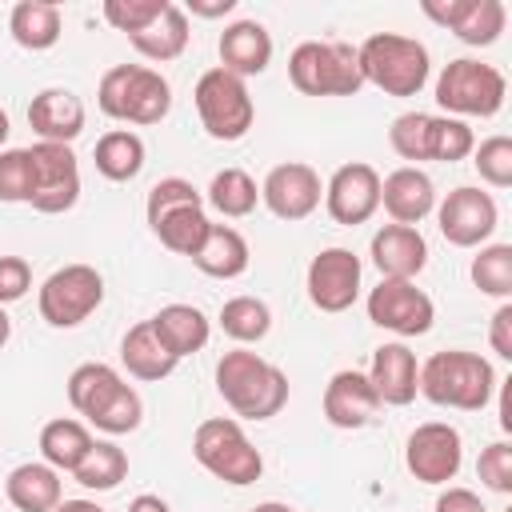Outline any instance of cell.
I'll return each mask as SVG.
<instances>
[{"label":"cell","instance_id":"obj_1","mask_svg":"<svg viewBox=\"0 0 512 512\" xmlns=\"http://www.w3.org/2000/svg\"><path fill=\"white\" fill-rule=\"evenodd\" d=\"M420 396H428L440 408H456V412H480L488 408V400L496 396L500 380L496 368L480 356V352H464V348H444L432 352L420 364V380H416Z\"/></svg>","mask_w":512,"mask_h":512},{"label":"cell","instance_id":"obj_2","mask_svg":"<svg viewBox=\"0 0 512 512\" xmlns=\"http://www.w3.org/2000/svg\"><path fill=\"white\" fill-rule=\"evenodd\" d=\"M216 392L236 416L272 420L288 404V376L272 360L248 348H232L216 360Z\"/></svg>","mask_w":512,"mask_h":512},{"label":"cell","instance_id":"obj_3","mask_svg":"<svg viewBox=\"0 0 512 512\" xmlns=\"http://www.w3.org/2000/svg\"><path fill=\"white\" fill-rule=\"evenodd\" d=\"M96 104L120 124H160L172 108V84L148 64H112L100 76Z\"/></svg>","mask_w":512,"mask_h":512},{"label":"cell","instance_id":"obj_4","mask_svg":"<svg viewBox=\"0 0 512 512\" xmlns=\"http://www.w3.org/2000/svg\"><path fill=\"white\" fill-rule=\"evenodd\" d=\"M356 60L364 84H376L384 96H416L432 72L428 48L400 32H372L356 48Z\"/></svg>","mask_w":512,"mask_h":512},{"label":"cell","instance_id":"obj_5","mask_svg":"<svg viewBox=\"0 0 512 512\" xmlns=\"http://www.w3.org/2000/svg\"><path fill=\"white\" fill-rule=\"evenodd\" d=\"M192 456H196V464L204 472H212L216 480H224L232 488H248L264 472L260 448L248 440V432L232 416H208V420H200L196 432H192Z\"/></svg>","mask_w":512,"mask_h":512},{"label":"cell","instance_id":"obj_6","mask_svg":"<svg viewBox=\"0 0 512 512\" xmlns=\"http://www.w3.org/2000/svg\"><path fill=\"white\" fill-rule=\"evenodd\" d=\"M288 80L304 96H356L364 88L356 48L340 40L296 44L288 56Z\"/></svg>","mask_w":512,"mask_h":512},{"label":"cell","instance_id":"obj_7","mask_svg":"<svg viewBox=\"0 0 512 512\" xmlns=\"http://www.w3.org/2000/svg\"><path fill=\"white\" fill-rule=\"evenodd\" d=\"M504 96H508V80L496 64H484V60H472V56H460V60H448L444 72L436 76V104L448 112V116H496L504 108Z\"/></svg>","mask_w":512,"mask_h":512},{"label":"cell","instance_id":"obj_8","mask_svg":"<svg viewBox=\"0 0 512 512\" xmlns=\"http://www.w3.org/2000/svg\"><path fill=\"white\" fill-rule=\"evenodd\" d=\"M192 100H196V112H200V124L212 140H244L252 120H256V104H252V92L240 76L224 72L220 64L208 68L196 88H192Z\"/></svg>","mask_w":512,"mask_h":512},{"label":"cell","instance_id":"obj_9","mask_svg":"<svg viewBox=\"0 0 512 512\" xmlns=\"http://www.w3.org/2000/svg\"><path fill=\"white\" fill-rule=\"evenodd\" d=\"M40 316L52 328H76L104 304V276L92 264H64L40 284Z\"/></svg>","mask_w":512,"mask_h":512},{"label":"cell","instance_id":"obj_10","mask_svg":"<svg viewBox=\"0 0 512 512\" xmlns=\"http://www.w3.org/2000/svg\"><path fill=\"white\" fill-rule=\"evenodd\" d=\"M28 156H32V176H36V188H32L28 204L44 216H60V212L76 208V200H80V164H76L72 144L36 140L28 148Z\"/></svg>","mask_w":512,"mask_h":512},{"label":"cell","instance_id":"obj_11","mask_svg":"<svg viewBox=\"0 0 512 512\" xmlns=\"http://www.w3.org/2000/svg\"><path fill=\"white\" fill-rule=\"evenodd\" d=\"M368 320L396 336H424L436 320V304L416 280H380L368 292Z\"/></svg>","mask_w":512,"mask_h":512},{"label":"cell","instance_id":"obj_12","mask_svg":"<svg viewBox=\"0 0 512 512\" xmlns=\"http://www.w3.org/2000/svg\"><path fill=\"white\" fill-rule=\"evenodd\" d=\"M436 224H440V236L456 248H476L484 244L496 224H500V208L492 200V192L484 188H472V184H460L452 188L440 204H436Z\"/></svg>","mask_w":512,"mask_h":512},{"label":"cell","instance_id":"obj_13","mask_svg":"<svg viewBox=\"0 0 512 512\" xmlns=\"http://www.w3.org/2000/svg\"><path fill=\"white\" fill-rule=\"evenodd\" d=\"M404 464L420 484H448L464 464V440L444 420L416 424L404 444Z\"/></svg>","mask_w":512,"mask_h":512},{"label":"cell","instance_id":"obj_14","mask_svg":"<svg viewBox=\"0 0 512 512\" xmlns=\"http://www.w3.org/2000/svg\"><path fill=\"white\" fill-rule=\"evenodd\" d=\"M360 276L364 264L352 248H324L308 264V300L320 312H348L360 296Z\"/></svg>","mask_w":512,"mask_h":512},{"label":"cell","instance_id":"obj_15","mask_svg":"<svg viewBox=\"0 0 512 512\" xmlns=\"http://www.w3.org/2000/svg\"><path fill=\"white\" fill-rule=\"evenodd\" d=\"M320 196H324V184H320L316 168L304 160H284V164L268 168V176L260 184V200L268 204V212L288 224L308 220L320 208Z\"/></svg>","mask_w":512,"mask_h":512},{"label":"cell","instance_id":"obj_16","mask_svg":"<svg viewBox=\"0 0 512 512\" xmlns=\"http://www.w3.org/2000/svg\"><path fill=\"white\" fill-rule=\"evenodd\" d=\"M324 208L344 228L368 224L376 216V208H380V172L372 164H364V160L340 164L332 172V180L324 184Z\"/></svg>","mask_w":512,"mask_h":512},{"label":"cell","instance_id":"obj_17","mask_svg":"<svg viewBox=\"0 0 512 512\" xmlns=\"http://www.w3.org/2000/svg\"><path fill=\"white\" fill-rule=\"evenodd\" d=\"M420 12L428 20H436L440 28L456 32V40H464L472 48L496 44L508 24V8L500 0H424Z\"/></svg>","mask_w":512,"mask_h":512},{"label":"cell","instance_id":"obj_18","mask_svg":"<svg viewBox=\"0 0 512 512\" xmlns=\"http://www.w3.org/2000/svg\"><path fill=\"white\" fill-rule=\"evenodd\" d=\"M368 384L376 388V400L380 404H392V408H404L416 400V380H420V364H416V352L404 344V340H388L372 352V364H368Z\"/></svg>","mask_w":512,"mask_h":512},{"label":"cell","instance_id":"obj_19","mask_svg":"<svg viewBox=\"0 0 512 512\" xmlns=\"http://www.w3.org/2000/svg\"><path fill=\"white\" fill-rule=\"evenodd\" d=\"M372 264L380 268V280H416L428 264V240L420 228L408 224H384L372 232Z\"/></svg>","mask_w":512,"mask_h":512},{"label":"cell","instance_id":"obj_20","mask_svg":"<svg viewBox=\"0 0 512 512\" xmlns=\"http://www.w3.org/2000/svg\"><path fill=\"white\" fill-rule=\"evenodd\" d=\"M376 412H380V400H376V388L368 384L364 372L344 368V372H336L328 380V388H324V420L332 428H344V432L364 428V424H372Z\"/></svg>","mask_w":512,"mask_h":512},{"label":"cell","instance_id":"obj_21","mask_svg":"<svg viewBox=\"0 0 512 512\" xmlns=\"http://www.w3.org/2000/svg\"><path fill=\"white\" fill-rule=\"evenodd\" d=\"M380 204L392 216V224L416 228L428 212H436V184H432L428 172L404 164V168H396L380 180Z\"/></svg>","mask_w":512,"mask_h":512},{"label":"cell","instance_id":"obj_22","mask_svg":"<svg viewBox=\"0 0 512 512\" xmlns=\"http://www.w3.org/2000/svg\"><path fill=\"white\" fill-rule=\"evenodd\" d=\"M220 68L248 80V76H260L268 64H272V36L260 20H232L224 32H220Z\"/></svg>","mask_w":512,"mask_h":512},{"label":"cell","instance_id":"obj_23","mask_svg":"<svg viewBox=\"0 0 512 512\" xmlns=\"http://www.w3.org/2000/svg\"><path fill=\"white\" fill-rule=\"evenodd\" d=\"M28 124L48 144H72L84 132V100L68 88H44L28 104Z\"/></svg>","mask_w":512,"mask_h":512},{"label":"cell","instance_id":"obj_24","mask_svg":"<svg viewBox=\"0 0 512 512\" xmlns=\"http://www.w3.org/2000/svg\"><path fill=\"white\" fill-rule=\"evenodd\" d=\"M4 496L16 512H52L64 500V484H60V472L52 464L28 460V464H16L8 472Z\"/></svg>","mask_w":512,"mask_h":512},{"label":"cell","instance_id":"obj_25","mask_svg":"<svg viewBox=\"0 0 512 512\" xmlns=\"http://www.w3.org/2000/svg\"><path fill=\"white\" fill-rule=\"evenodd\" d=\"M248 260H252L248 240L232 224H212L208 236H204V244L192 256V264L204 276H212V280H236V276H244L248 272Z\"/></svg>","mask_w":512,"mask_h":512},{"label":"cell","instance_id":"obj_26","mask_svg":"<svg viewBox=\"0 0 512 512\" xmlns=\"http://www.w3.org/2000/svg\"><path fill=\"white\" fill-rule=\"evenodd\" d=\"M120 360H124L128 376H136V380H164V376H172L176 364H180V360L164 348V340L156 336L152 320H140V324H132V328L124 332V340H120Z\"/></svg>","mask_w":512,"mask_h":512},{"label":"cell","instance_id":"obj_27","mask_svg":"<svg viewBox=\"0 0 512 512\" xmlns=\"http://www.w3.org/2000/svg\"><path fill=\"white\" fill-rule=\"evenodd\" d=\"M152 328H156V336L164 340V348L176 360L200 352L208 344V336H212V324H208V316L196 304H164L152 316Z\"/></svg>","mask_w":512,"mask_h":512},{"label":"cell","instance_id":"obj_28","mask_svg":"<svg viewBox=\"0 0 512 512\" xmlns=\"http://www.w3.org/2000/svg\"><path fill=\"white\" fill-rule=\"evenodd\" d=\"M8 32L20 48L28 52H48L60 32H64V16H60V4L52 0H20L12 4L8 12Z\"/></svg>","mask_w":512,"mask_h":512},{"label":"cell","instance_id":"obj_29","mask_svg":"<svg viewBox=\"0 0 512 512\" xmlns=\"http://www.w3.org/2000/svg\"><path fill=\"white\" fill-rule=\"evenodd\" d=\"M92 444L96 440H92L88 424L84 420H72V416H56V420H48L40 428V456L56 472H76Z\"/></svg>","mask_w":512,"mask_h":512},{"label":"cell","instance_id":"obj_30","mask_svg":"<svg viewBox=\"0 0 512 512\" xmlns=\"http://www.w3.org/2000/svg\"><path fill=\"white\" fill-rule=\"evenodd\" d=\"M188 36H192L188 12L168 0V8L160 12V20H152L144 32H136V36H128V40H132V48H136L144 60L164 64V60H176V56L188 48Z\"/></svg>","mask_w":512,"mask_h":512},{"label":"cell","instance_id":"obj_31","mask_svg":"<svg viewBox=\"0 0 512 512\" xmlns=\"http://www.w3.org/2000/svg\"><path fill=\"white\" fill-rule=\"evenodd\" d=\"M92 160H96V172H100L104 180L128 184V180H136L140 168H144V140H140L136 132H128V128H112V132H104V136L96 140Z\"/></svg>","mask_w":512,"mask_h":512},{"label":"cell","instance_id":"obj_32","mask_svg":"<svg viewBox=\"0 0 512 512\" xmlns=\"http://www.w3.org/2000/svg\"><path fill=\"white\" fill-rule=\"evenodd\" d=\"M152 232H156V240L168 248V252H176V256H196V248L204 244V236H208V228H212V220H208V212H204V204H184V208H172V212H164L160 220H152L148 224Z\"/></svg>","mask_w":512,"mask_h":512},{"label":"cell","instance_id":"obj_33","mask_svg":"<svg viewBox=\"0 0 512 512\" xmlns=\"http://www.w3.org/2000/svg\"><path fill=\"white\" fill-rule=\"evenodd\" d=\"M120 384H124V380H120V372H116L112 364L88 360V364L72 368V376H68V404H72L84 420H92V416L108 404V396H112Z\"/></svg>","mask_w":512,"mask_h":512},{"label":"cell","instance_id":"obj_34","mask_svg":"<svg viewBox=\"0 0 512 512\" xmlns=\"http://www.w3.org/2000/svg\"><path fill=\"white\" fill-rule=\"evenodd\" d=\"M256 200H260V188H256V180H252L244 168H220V172L212 176L208 192H204V204H212V208H216L220 216H228V220L248 216V212L256 208Z\"/></svg>","mask_w":512,"mask_h":512},{"label":"cell","instance_id":"obj_35","mask_svg":"<svg viewBox=\"0 0 512 512\" xmlns=\"http://www.w3.org/2000/svg\"><path fill=\"white\" fill-rule=\"evenodd\" d=\"M124 476H128V452L116 440H96L88 448V456L80 460V468L72 472V480L92 492H112Z\"/></svg>","mask_w":512,"mask_h":512},{"label":"cell","instance_id":"obj_36","mask_svg":"<svg viewBox=\"0 0 512 512\" xmlns=\"http://www.w3.org/2000/svg\"><path fill=\"white\" fill-rule=\"evenodd\" d=\"M220 328L224 336H232L236 344H260L272 332V312L264 300L256 296H232L220 308Z\"/></svg>","mask_w":512,"mask_h":512},{"label":"cell","instance_id":"obj_37","mask_svg":"<svg viewBox=\"0 0 512 512\" xmlns=\"http://www.w3.org/2000/svg\"><path fill=\"white\" fill-rule=\"evenodd\" d=\"M468 276H472V284H476L484 296L508 300V296H512V244H484V248L472 256Z\"/></svg>","mask_w":512,"mask_h":512},{"label":"cell","instance_id":"obj_38","mask_svg":"<svg viewBox=\"0 0 512 512\" xmlns=\"http://www.w3.org/2000/svg\"><path fill=\"white\" fill-rule=\"evenodd\" d=\"M472 148H476V136L464 120H456V116H432L428 120V160L456 164V160L472 156Z\"/></svg>","mask_w":512,"mask_h":512},{"label":"cell","instance_id":"obj_39","mask_svg":"<svg viewBox=\"0 0 512 512\" xmlns=\"http://www.w3.org/2000/svg\"><path fill=\"white\" fill-rule=\"evenodd\" d=\"M140 420H144V400H140V392H136L132 384H120V388L108 396V404H104L88 424L100 428L104 436H124V432H136Z\"/></svg>","mask_w":512,"mask_h":512},{"label":"cell","instance_id":"obj_40","mask_svg":"<svg viewBox=\"0 0 512 512\" xmlns=\"http://www.w3.org/2000/svg\"><path fill=\"white\" fill-rule=\"evenodd\" d=\"M428 120L432 112H400L388 128V144L400 160H412V168L420 160H428Z\"/></svg>","mask_w":512,"mask_h":512},{"label":"cell","instance_id":"obj_41","mask_svg":"<svg viewBox=\"0 0 512 512\" xmlns=\"http://www.w3.org/2000/svg\"><path fill=\"white\" fill-rule=\"evenodd\" d=\"M36 188L32 156L28 148H4L0 152V200L4 204H28Z\"/></svg>","mask_w":512,"mask_h":512},{"label":"cell","instance_id":"obj_42","mask_svg":"<svg viewBox=\"0 0 512 512\" xmlns=\"http://www.w3.org/2000/svg\"><path fill=\"white\" fill-rule=\"evenodd\" d=\"M472 164L480 172L484 184L492 188H508L512 184V140L508 136H488L472 148Z\"/></svg>","mask_w":512,"mask_h":512},{"label":"cell","instance_id":"obj_43","mask_svg":"<svg viewBox=\"0 0 512 512\" xmlns=\"http://www.w3.org/2000/svg\"><path fill=\"white\" fill-rule=\"evenodd\" d=\"M168 8V0H104V20L124 32V36H136L144 32L152 20H160V12Z\"/></svg>","mask_w":512,"mask_h":512},{"label":"cell","instance_id":"obj_44","mask_svg":"<svg viewBox=\"0 0 512 512\" xmlns=\"http://www.w3.org/2000/svg\"><path fill=\"white\" fill-rule=\"evenodd\" d=\"M184 204H204V192H200L192 180H184V176H164V180L152 184L148 204H144V216H148V224H152V220H160L164 212L184 208Z\"/></svg>","mask_w":512,"mask_h":512},{"label":"cell","instance_id":"obj_45","mask_svg":"<svg viewBox=\"0 0 512 512\" xmlns=\"http://www.w3.org/2000/svg\"><path fill=\"white\" fill-rule=\"evenodd\" d=\"M476 476H480L484 488L508 496V492H512V444H508V440L488 444V448L480 452V460H476Z\"/></svg>","mask_w":512,"mask_h":512},{"label":"cell","instance_id":"obj_46","mask_svg":"<svg viewBox=\"0 0 512 512\" xmlns=\"http://www.w3.org/2000/svg\"><path fill=\"white\" fill-rule=\"evenodd\" d=\"M32 288V264L24 256H0V304L24 300Z\"/></svg>","mask_w":512,"mask_h":512},{"label":"cell","instance_id":"obj_47","mask_svg":"<svg viewBox=\"0 0 512 512\" xmlns=\"http://www.w3.org/2000/svg\"><path fill=\"white\" fill-rule=\"evenodd\" d=\"M488 344L500 360H512V304L504 300L496 312H492V328H488Z\"/></svg>","mask_w":512,"mask_h":512},{"label":"cell","instance_id":"obj_48","mask_svg":"<svg viewBox=\"0 0 512 512\" xmlns=\"http://www.w3.org/2000/svg\"><path fill=\"white\" fill-rule=\"evenodd\" d=\"M436 512H488V508H484V500H480L472 488L448 484V488L436 496Z\"/></svg>","mask_w":512,"mask_h":512},{"label":"cell","instance_id":"obj_49","mask_svg":"<svg viewBox=\"0 0 512 512\" xmlns=\"http://www.w3.org/2000/svg\"><path fill=\"white\" fill-rule=\"evenodd\" d=\"M184 12H192V16H204V20H216V16H228V12H236V0H188V8Z\"/></svg>","mask_w":512,"mask_h":512},{"label":"cell","instance_id":"obj_50","mask_svg":"<svg viewBox=\"0 0 512 512\" xmlns=\"http://www.w3.org/2000/svg\"><path fill=\"white\" fill-rule=\"evenodd\" d=\"M128 512H172V508H168V500H160V496H152V492H140V496L128 504Z\"/></svg>","mask_w":512,"mask_h":512},{"label":"cell","instance_id":"obj_51","mask_svg":"<svg viewBox=\"0 0 512 512\" xmlns=\"http://www.w3.org/2000/svg\"><path fill=\"white\" fill-rule=\"evenodd\" d=\"M52 512H108V508H100L96 500H60Z\"/></svg>","mask_w":512,"mask_h":512},{"label":"cell","instance_id":"obj_52","mask_svg":"<svg viewBox=\"0 0 512 512\" xmlns=\"http://www.w3.org/2000/svg\"><path fill=\"white\" fill-rule=\"evenodd\" d=\"M8 336H12V320H8V312H4V304H0V348L8 344Z\"/></svg>","mask_w":512,"mask_h":512},{"label":"cell","instance_id":"obj_53","mask_svg":"<svg viewBox=\"0 0 512 512\" xmlns=\"http://www.w3.org/2000/svg\"><path fill=\"white\" fill-rule=\"evenodd\" d=\"M252 512H292L288 504H280V500H264V504H256Z\"/></svg>","mask_w":512,"mask_h":512},{"label":"cell","instance_id":"obj_54","mask_svg":"<svg viewBox=\"0 0 512 512\" xmlns=\"http://www.w3.org/2000/svg\"><path fill=\"white\" fill-rule=\"evenodd\" d=\"M8 132H12V124H8V112L0 108V152H4V140H8Z\"/></svg>","mask_w":512,"mask_h":512}]
</instances>
